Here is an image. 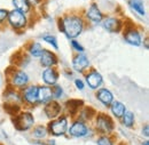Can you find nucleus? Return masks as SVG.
<instances>
[{
  "label": "nucleus",
  "mask_w": 149,
  "mask_h": 145,
  "mask_svg": "<svg viewBox=\"0 0 149 145\" xmlns=\"http://www.w3.org/2000/svg\"><path fill=\"white\" fill-rule=\"evenodd\" d=\"M86 24L87 22L84 16L76 12L67 13L57 19L58 31L62 32L69 40L77 39L84 32Z\"/></svg>",
  "instance_id": "obj_1"
},
{
  "label": "nucleus",
  "mask_w": 149,
  "mask_h": 145,
  "mask_svg": "<svg viewBox=\"0 0 149 145\" xmlns=\"http://www.w3.org/2000/svg\"><path fill=\"white\" fill-rule=\"evenodd\" d=\"M7 82H8V87L22 90L30 84V77L22 69L9 68L7 72Z\"/></svg>",
  "instance_id": "obj_2"
},
{
  "label": "nucleus",
  "mask_w": 149,
  "mask_h": 145,
  "mask_svg": "<svg viewBox=\"0 0 149 145\" xmlns=\"http://www.w3.org/2000/svg\"><path fill=\"white\" fill-rule=\"evenodd\" d=\"M94 128L100 135H111L115 130V121L109 114L99 112L94 117Z\"/></svg>",
  "instance_id": "obj_3"
},
{
  "label": "nucleus",
  "mask_w": 149,
  "mask_h": 145,
  "mask_svg": "<svg viewBox=\"0 0 149 145\" xmlns=\"http://www.w3.org/2000/svg\"><path fill=\"white\" fill-rule=\"evenodd\" d=\"M46 127L48 130V134H51L52 136H55V137L64 136L68 133V128H69L68 115L61 114L60 117H57L54 120H49V122Z\"/></svg>",
  "instance_id": "obj_4"
},
{
  "label": "nucleus",
  "mask_w": 149,
  "mask_h": 145,
  "mask_svg": "<svg viewBox=\"0 0 149 145\" xmlns=\"http://www.w3.org/2000/svg\"><path fill=\"white\" fill-rule=\"evenodd\" d=\"M7 23L14 31L21 32L29 26V16L19 10L12 9V10H8Z\"/></svg>",
  "instance_id": "obj_5"
},
{
  "label": "nucleus",
  "mask_w": 149,
  "mask_h": 145,
  "mask_svg": "<svg viewBox=\"0 0 149 145\" xmlns=\"http://www.w3.org/2000/svg\"><path fill=\"white\" fill-rule=\"evenodd\" d=\"M13 124L19 131H28L35 127V115L30 111H19L15 114Z\"/></svg>",
  "instance_id": "obj_6"
},
{
  "label": "nucleus",
  "mask_w": 149,
  "mask_h": 145,
  "mask_svg": "<svg viewBox=\"0 0 149 145\" xmlns=\"http://www.w3.org/2000/svg\"><path fill=\"white\" fill-rule=\"evenodd\" d=\"M123 39L125 42H127L130 46L133 47H140L143 42V38L140 32V30L135 25H130V26H124L123 29Z\"/></svg>",
  "instance_id": "obj_7"
},
{
  "label": "nucleus",
  "mask_w": 149,
  "mask_h": 145,
  "mask_svg": "<svg viewBox=\"0 0 149 145\" xmlns=\"http://www.w3.org/2000/svg\"><path fill=\"white\" fill-rule=\"evenodd\" d=\"M101 25L103 28V30H106L109 33H119L123 31L125 23L124 19L115 15H109V16H104Z\"/></svg>",
  "instance_id": "obj_8"
},
{
  "label": "nucleus",
  "mask_w": 149,
  "mask_h": 145,
  "mask_svg": "<svg viewBox=\"0 0 149 145\" xmlns=\"http://www.w3.org/2000/svg\"><path fill=\"white\" fill-rule=\"evenodd\" d=\"M3 98L6 102L5 108H7V109L12 108V109H15L17 112H19V106L23 105L21 91L17 89H14L12 87H7L6 91L3 93Z\"/></svg>",
  "instance_id": "obj_9"
},
{
  "label": "nucleus",
  "mask_w": 149,
  "mask_h": 145,
  "mask_svg": "<svg viewBox=\"0 0 149 145\" xmlns=\"http://www.w3.org/2000/svg\"><path fill=\"white\" fill-rule=\"evenodd\" d=\"M21 91L23 105L25 106H36L38 105V85H28Z\"/></svg>",
  "instance_id": "obj_10"
},
{
  "label": "nucleus",
  "mask_w": 149,
  "mask_h": 145,
  "mask_svg": "<svg viewBox=\"0 0 149 145\" xmlns=\"http://www.w3.org/2000/svg\"><path fill=\"white\" fill-rule=\"evenodd\" d=\"M84 82L88 88H91L93 90H97L99 88H101L103 86V77L97 70L91 69L85 73Z\"/></svg>",
  "instance_id": "obj_11"
},
{
  "label": "nucleus",
  "mask_w": 149,
  "mask_h": 145,
  "mask_svg": "<svg viewBox=\"0 0 149 145\" xmlns=\"http://www.w3.org/2000/svg\"><path fill=\"white\" fill-rule=\"evenodd\" d=\"M83 16H84L86 22H90L92 24H100L104 17L103 13L101 12L99 5L95 1L90 3V6L87 7V9L85 10V14Z\"/></svg>",
  "instance_id": "obj_12"
},
{
  "label": "nucleus",
  "mask_w": 149,
  "mask_h": 145,
  "mask_svg": "<svg viewBox=\"0 0 149 145\" xmlns=\"http://www.w3.org/2000/svg\"><path fill=\"white\" fill-rule=\"evenodd\" d=\"M90 66H91L90 59L85 53H77L74 55L71 59V68L74 72L85 73Z\"/></svg>",
  "instance_id": "obj_13"
},
{
  "label": "nucleus",
  "mask_w": 149,
  "mask_h": 145,
  "mask_svg": "<svg viewBox=\"0 0 149 145\" xmlns=\"http://www.w3.org/2000/svg\"><path fill=\"white\" fill-rule=\"evenodd\" d=\"M39 63H40L41 68H44V69H46V68H56L58 65V57L51 49L44 48L42 53L39 57Z\"/></svg>",
  "instance_id": "obj_14"
},
{
  "label": "nucleus",
  "mask_w": 149,
  "mask_h": 145,
  "mask_svg": "<svg viewBox=\"0 0 149 145\" xmlns=\"http://www.w3.org/2000/svg\"><path fill=\"white\" fill-rule=\"evenodd\" d=\"M62 112H63V108L58 101L53 99V101H51L44 105V114L49 120L56 119L57 117H60L62 114Z\"/></svg>",
  "instance_id": "obj_15"
},
{
  "label": "nucleus",
  "mask_w": 149,
  "mask_h": 145,
  "mask_svg": "<svg viewBox=\"0 0 149 145\" xmlns=\"http://www.w3.org/2000/svg\"><path fill=\"white\" fill-rule=\"evenodd\" d=\"M90 127L87 126L86 122L77 119L70 125V127L68 128V134L72 137H84L88 134Z\"/></svg>",
  "instance_id": "obj_16"
},
{
  "label": "nucleus",
  "mask_w": 149,
  "mask_h": 145,
  "mask_svg": "<svg viewBox=\"0 0 149 145\" xmlns=\"http://www.w3.org/2000/svg\"><path fill=\"white\" fill-rule=\"evenodd\" d=\"M60 79V72L56 68H46L41 72V80L45 86L53 87Z\"/></svg>",
  "instance_id": "obj_17"
},
{
  "label": "nucleus",
  "mask_w": 149,
  "mask_h": 145,
  "mask_svg": "<svg viewBox=\"0 0 149 145\" xmlns=\"http://www.w3.org/2000/svg\"><path fill=\"white\" fill-rule=\"evenodd\" d=\"M95 98L106 108H109L110 104L115 101V97H113V94H112L110 89L108 88H99L97 90L95 91Z\"/></svg>",
  "instance_id": "obj_18"
},
{
  "label": "nucleus",
  "mask_w": 149,
  "mask_h": 145,
  "mask_svg": "<svg viewBox=\"0 0 149 145\" xmlns=\"http://www.w3.org/2000/svg\"><path fill=\"white\" fill-rule=\"evenodd\" d=\"M85 105L83 99H78V98H72L69 99L64 103V105H62L63 111L67 112V114H70L71 117H74L78 114V112L80 111V109Z\"/></svg>",
  "instance_id": "obj_19"
},
{
  "label": "nucleus",
  "mask_w": 149,
  "mask_h": 145,
  "mask_svg": "<svg viewBox=\"0 0 149 145\" xmlns=\"http://www.w3.org/2000/svg\"><path fill=\"white\" fill-rule=\"evenodd\" d=\"M53 101V93H52V87L40 85L38 86V104L45 105L46 103Z\"/></svg>",
  "instance_id": "obj_20"
},
{
  "label": "nucleus",
  "mask_w": 149,
  "mask_h": 145,
  "mask_svg": "<svg viewBox=\"0 0 149 145\" xmlns=\"http://www.w3.org/2000/svg\"><path fill=\"white\" fill-rule=\"evenodd\" d=\"M12 5H13V9L19 10L21 13L28 15L32 12L33 7L31 6V3L29 2V0H12Z\"/></svg>",
  "instance_id": "obj_21"
},
{
  "label": "nucleus",
  "mask_w": 149,
  "mask_h": 145,
  "mask_svg": "<svg viewBox=\"0 0 149 145\" xmlns=\"http://www.w3.org/2000/svg\"><path fill=\"white\" fill-rule=\"evenodd\" d=\"M109 110H110V113H111V115L113 118H116V119H120L122 117H123V114L126 112V106H125V104H123L122 102H119V101H113L111 104H110V106H109Z\"/></svg>",
  "instance_id": "obj_22"
},
{
  "label": "nucleus",
  "mask_w": 149,
  "mask_h": 145,
  "mask_svg": "<svg viewBox=\"0 0 149 145\" xmlns=\"http://www.w3.org/2000/svg\"><path fill=\"white\" fill-rule=\"evenodd\" d=\"M42 45L38 41H31L28 46H26V54L32 58H39L40 55L42 53Z\"/></svg>",
  "instance_id": "obj_23"
},
{
  "label": "nucleus",
  "mask_w": 149,
  "mask_h": 145,
  "mask_svg": "<svg viewBox=\"0 0 149 145\" xmlns=\"http://www.w3.org/2000/svg\"><path fill=\"white\" fill-rule=\"evenodd\" d=\"M129 6L139 16H141V17L146 16V7H145L143 0H129Z\"/></svg>",
  "instance_id": "obj_24"
},
{
  "label": "nucleus",
  "mask_w": 149,
  "mask_h": 145,
  "mask_svg": "<svg viewBox=\"0 0 149 145\" xmlns=\"http://www.w3.org/2000/svg\"><path fill=\"white\" fill-rule=\"evenodd\" d=\"M95 114H96V112L93 110V108H91V106H83L80 111L78 112V119L79 120H81V121H84V122H86V121H91L92 119H93L94 117H95Z\"/></svg>",
  "instance_id": "obj_25"
},
{
  "label": "nucleus",
  "mask_w": 149,
  "mask_h": 145,
  "mask_svg": "<svg viewBox=\"0 0 149 145\" xmlns=\"http://www.w3.org/2000/svg\"><path fill=\"white\" fill-rule=\"evenodd\" d=\"M119 120H120L122 125L125 126L126 128H133L134 124H135V115L132 111L126 110V112L123 114V117Z\"/></svg>",
  "instance_id": "obj_26"
},
{
  "label": "nucleus",
  "mask_w": 149,
  "mask_h": 145,
  "mask_svg": "<svg viewBox=\"0 0 149 145\" xmlns=\"http://www.w3.org/2000/svg\"><path fill=\"white\" fill-rule=\"evenodd\" d=\"M47 135H48V130H47V127L44 125L36 126L32 130V137L36 139H44L46 138Z\"/></svg>",
  "instance_id": "obj_27"
},
{
  "label": "nucleus",
  "mask_w": 149,
  "mask_h": 145,
  "mask_svg": "<svg viewBox=\"0 0 149 145\" xmlns=\"http://www.w3.org/2000/svg\"><path fill=\"white\" fill-rule=\"evenodd\" d=\"M41 39L46 44L51 45L55 50L58 49V42H57V38L55 36H53V35H44V36H41Z\"/></svg>",
  "instance_id": "obj_28"
},
{
  "label": "nucleus",
  "mask_w": 149,
  "mask_h": 145,
  "mask_svg": "<svg viewBox=\"0 0 149 145\" xmlns=\"http://www.w3.org/2000/svg\"><path fill=\"white\" fill-rule=\"evenodd\" d=\"M96 144L97 145H115V141L111 135H101L97 139H96Z\"/></svg>",
  "instance_id": "obj_29"
},
{
  "label": "nucleus",
  "mask_w": 149,
  "mask_h": 145,
  "mask_svg": "<svg viewBox=\"0 0 149 145\" xmlns=\"http://www.w3.org/2000/svg\"><path fill=\"white\" fill-rule=\"evenodd\" d=\"M52 93H53V99H55V101L61 99L63 97V95H64L63 87L61 85H58V84H56L52 87Z\"/></svg>",
  "instance_id": "obj_30"
},
{
  "label": "nucleus",
  "mask_w": 149,
  "mask_h": 145,
  "mask_svg": "<svg viewBox=\"0 0 149 145\" xmlns=\"http://www.w3.org/2000/svg\"><path fill=\"white\" fill-rule=\"evenodd\" d=\"M70 46L76 53H85V48L83 47V45L79 41H77V39L70 40Z\"/></svg>",
  "instance_id": "obj_31"
},
{
  "label": "nucleus",
  "mask_w": 149,
  "mask_h": 145,
  "mask_svg": "<svg viewBox=\"0 0 149 145\" xmlns=\"http://www.w3.org/2000/svg\"><path fill=\"white\" fill-rule=\"evenodd\" d=\"M7 16H8V9L0 8V26H2L7 22Z\"/></svg>",
  "instance_id": "obj_32"
},
{
  "label": "nucleus",
  "mask_w": 149,
  "mask_h": 145,
  "mask_svg": "<svg viewBox=\"0 0 149 145\" xmlns=\"http://www.w3.org/2000/svg\"><path fill=\"white\" fill-rule=\"evenodd\" d=\"M74 85L78 90H84V88H85V86H86L85 82H84V80H81L80 78H76V79H74Z\"/></svg>",
  "instance_id": "obj_33"
},
{
  "label": "nucleus",
  "mask_w": 149,
  "mask_h": 145,
  "mask_svg": "<svg viewBox=\"0 0 149 145\" xmlns=\"http://www.w3.org/2000/svg\"><path fill=\"white\" fill-rule=\"evenodd\" d=\"M29 2L31 3V6H32V7H38V6L42 5L44 0H29Z\"/></svg>",
  "instance_id": "obj_34"
},
{
  "label": "nucleus",
  "mask_w": 149,
  "mask_h": 145,
  "mask_svg": "<svg viewBox=\"0 0 149 145\" xmlns=\"http://www.w3.org/2000/svg\"><path fill=\"white\" fill-rule=\"evenodd\" d=\"M142 135H143L146 138H148L149 137V126L148 125H145V126L142 127Z\"/></svg>",
  "instance_id": "obj_35"
},
{
  "label": "nucleus",
  "mask_w": 149,
  "mask_h": 145,
  "mask_svg": "<svg viewBox=\"0 0 149 145\" xmlns=\"http://www.w3.org/2000/svg\"><path fill=\"white\" fill-rule=\"evenodd\" d=\"M46 145H55V141H54V139H49Z\"/></svg>",
  "instance_id": "obj_36"
},
{
  "label": "nucleus",
  "mask_w": 149,
  "mask_h": 145,
  "mask_svg": "<svg viewBox=\"0 0 149 145\" xmlns=\"http://www.w3.org/2000/svg\"><path fill=\"white\" fill-rule=\"evenodd\" d=\"M145 47L148 49V38H146V39H145Z\"/></svg>",
  "instance_id": "obj_37"
},
{
  "label": "nucleus",
  "mask_w": 149,
  "mask_h": 145,
  "mask_svg": "<svg viewBox=\"0 0 149 145\" xmlns=\"http://www.w3.org/2000/svg\"><path fill=\"white\" fill-rule=\"evenodd\" d=\"M141 145H149V142H148V139H146L145 142H142V144Z\"/></svg>",
  "instance_id": "obj_38"
},
{
  "label": "nucleus",
  "mask_w": 149,
  "mask_h": 145,
  "mask_svg": "<svg viewBox=\"0 0 149 145\" xmlns=\"http://www.w3.org/2000/svg\"><path fill=\"white\" fill-rule=\"evenodd\" d=\"M1 81H2V80H1V74H0V86H1Z\"/></svg>",
  "instance_id": "obj_39"
}]
</instances>
